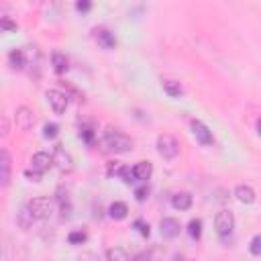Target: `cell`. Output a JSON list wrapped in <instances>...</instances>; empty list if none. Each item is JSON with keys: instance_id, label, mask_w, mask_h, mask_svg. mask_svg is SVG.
Instances as JSON below:
<instances>
[{"instance_id": "9", "label": "cell", "mask_w": 261, "mask_h": 261, "mask_svg": "<svg viewBox=\"0 0 261 261\" xmlns=\"http://www.w3.org/2000/svg\"><path fill=\"white\" fill-rule=\"evenodd\" d=\"M159 230H161V237H165V239H175V237L179 234V230H181V224H179L177 218L165 216V218H161V222H159Z\"/></svg>"}, {"instance_id": "2", "label": "cell", "mask_w": 261, "mask_h": 261, "mask_svg": "<svg viewBox=\"0 0 261 261\" xmlns=\"http://www.w3.org/2000/svg\"><path fill=\"white\" fill-rule=\"evenodd\" d=\"M27 206H29V210L33 212V216L37 220H47L53 214V200L47 198V196H37Z\"/></svg>"}, {"instance_id": "36", "label": "cell", "mask_w": 261, "mask_h": 261, "mask_svg": "<svg viewBox=\"0 0 261 261\" xmlns=\"http://www.w3.org/2000/svg\"><path fill=\"white\" fill-rule=\"evenodd\" d=\"M80 261H100V259H98V255H96V253H86Z\"/></svg>"}, {"instance_id": "12", "label": "cell", "mask_w": 261, "mask_h": 261, "mask_svg": "<svg viewBox=\"0 0 261 261\" xmlns=\"http://www.w3.org/2000/svg\"><path fill=\"white\" fill-rule=\"evenodd\" d=\"M234 196H237V200H239L241 204H253L255 198H257L255 190H253L251 186H245V184H239V186L234 188Z\"/></svg>"}, {"instance_id": "10", "label": "cell", "mask_w": 261, "mask_h": 261, "mask_svg": "<svg viewBox=\"0 0 261 261\" xmlns=\"http://www.w3.org/2000/svg\"><path fill=\"white\" fill-rule=\"evenodd\" d=\"M51 165H53V155H49V153H45V151L35 153L33 159H31V169H35V171H39V173H45Z\"/></svg>"}, {"instance_id": "31", "label": "cell", "mask_w": 261, "mask_h": 261, "mask_svg": "<svg viewBox=\"0 0 261 261\" xmlns=\"http://www.w3.org/2000/svg\"><path fill=\"white\" fill-rule=\"evenodd\" d=\"M80 135L84 137V141H86L88 145H92V143H94V130H92V128H88V126H86V128H82V130H80Z\"/></svg>"}, {"instance_id": "28", "label": "cell", "mask_w": 261, "mask_h": 261, "mask_svg": "<svg viewBox=\"0 0 261 261\" xmlns=\"http://www.w3.org/2000/svg\"><path fill=\"white\" fill-rule=\"evenodd\" d=\"M133 226H135V228H137V230L141 232V237H145V239H147V237L151 234V226H149V224H147L145 220H141V218H137V220L133 222Z\"/></svg>"}, {"instance_id": "27", "label": "cell", "mask_w": 261, "mask_h": 261, "mask_svg": "<svg viewBox=\"0 0 261 261\" xmlns=\"http://www.w3.org/2000/svg\"><path fill=\"white\" fill-rule=\"evenodd\" d=\"M55 200L59 202V206L69 202V192H67V188H65V186H59V188L55 190Z\"/></svg>"}, {"instance_id": "30", "label": "cell", "mask_w": 261, "mask_h": 261, "mask_svg": "<svg viewBox=\"0 0 261 261\" xmlns=\"http://www.w3.org/2000/svg\"><path fill=\"white\" fill-rule=\"evenodd\" d=\"M0 27H2L4 31H16V22L10 20L8 16H2V18H0Z\"/></svg>"}, {"instance_id": "15", "label": "cell", "mask_w": 261, "mask_h": 261, "mask_svg": "<svg viewBox=\"0 0 261 261\" xmlns=\"http://www.w3.org/2000/svg\"><path fill=\"white\" fill-rule=\"evenodd\" d=\"M171 204L175 210H190L192 208V194L188 192H177L173 198H171Z\"/></svg>"}, {"instance_id": "17", "label": "cell", "mask_w": 261, "mask_h": 261, "mask_svg": "<svg viewBox=\"0 0 261 261\" xmlns=\"http://www.w3.org/2000/svg\"><path fill=\"white\" fill-rule=\"evenodd\" d=\"M126 214H128V208H126L124 202H112V204L108 206V216H110L112 220H124Z\"/></svg>"}, {"instance_id": "26", "label": "cell", "mask_w": 261, "mask_h": 261, "mask_svg": "<svg viewBox=\"0 0 261 261\" xmlns=\"http://www.w3.org/2000/svg\"><path fill=\"white\" fill-rule=\"evenodd\" d=\"M59 135V126L55 124V122H47L45 126H43V137L45 139H55Z\"/></svg>"}, {"instance_id": "23", "label": "cell", "mask_w": 261, "mask_h": 261, "mask_svg": "<svg viewBox=\"0 0 261 261\" xmlns=\"http://www.w3.org/2000/svg\"><path fill=\"white\" fill-rule=\"evenodd\" d=\"M116 175H118L124 184H133V181H135L133 167H128V165H120V167H118V171H116Z\"/></svg>"}, {"instance_id": "19", "label": "cell", "mask_w": 261, "mask_h": 261, "mask_svg": "<svg viewBox=\"0 0 261 261\" xmlns=\"http://www.w3.org/2000/svg\"><path fill=\"white\" fill-rule=\"evenodd\" d=\"M96 39H98V43H100L102 49H114V47H116V37H114V33H110V31H100V33L96 35Z\"/></svg>"}, {"instance_id": "18", "label": "cell", "mask_w": 261, "mask_h": 261, "mask_svg": "<svg viewBox=\"0 0 261 261\" xmlns=\"http://www.w3.org/2000/svg\"><path fill=\"white\" fill-rule=\"evenodd\" d=\"M8 63H10V67L12 69H24V65H27V59H24V53H22V49H12L10 53H8Z\"/></svg>"}, {"instance_id": "7", "label": "cell", "mask_w": 261, "mask_h": 261, "mask_svg": "<svg viewBox=\"0 0 261 261\" xmlns=\"http://www.w3.org/2000/svg\"><path fill=\"white\" fill-rule=\"evenodd\" d=\"M45 96H47V102H49V106L53 108L55 114H63L65 112V108H67V96L63 92H59V90H47Z\"/></svg>"}, {"instance_id": "11", "label": "cell", "mask_w": 261, "mask_h": 261, "mask_svg": "<svg viewBox=\"0 0 261 261\" xmlns=\"http://www.w3.org/2000/svg\"><path fill=\"white\" fill-rule=\"evenodd\" d=\"M0 181L4 188L10 184V155L6 149L0 151Z\"/></svg>"}, {"instance_id": "13", "label": "cell", "mask_w": 261, "mask_h": 261, "mask_svg": "<svg viewBox=\"0 0 261 261\" xmlns=\"http://www.w3.org/2000/svg\"><path fill=\"white\" fill-rule=\"evenodd\" d=\"M133 173H135V179H139V181H147V179L151 177V173H153V165H151V161H139V163L133 167Z\"/></svg>"}, {"instance_id": "4", "label": "cell", "mask_w": 261, "mask_h": 261, "mask_svg": "<svg viewBox=\"0 0 261 261\" xmlns=\"http://www.w3.org/2000/svg\"><path fill=\"white\" fill-rule=\"evenodd\" d=\"M214 228H216L218 237H222V239L228 237L232 232V228H234V216H232V212L230 210H220L216 214V218H214Z\"/></svg>"}, {"instance_id": "37", "label": "cell", "mask_w": 261, "mask_h": 261, "mask_svg": "<svg viewBox=\"0 0 261 261\" xmlns=\"http://www.w3.org/2000/svg\"><path fill=\"white\" fill-rule=\"evenodd\" d=\"M130 261H149V255H147V253H139V255L133 257Z\"/></svg>"}, {"instance_id": "22", "label": "cell", "mask_w": 261, "mask_h": 261, "mask_svg": "<svg viewBox=\"0 0 261 261\" xmlns=\"http://www.w3.org/2000/svg\"><path fill=\"white\" fill-rule=\"evenodd\" d=\"M188 234L192 237V239H200L202 237V220L200 218H192L190 222H188Z\"/></svg>"}, {"instance_id": "1", "label": "cell", "mask_w": 261, "mask_h": 261, "mask_svg": "<svg viewBox=\"0 0 261 261\" xmlns=\"http://www.w3.org/2000/svg\"><path fill=\"white\" fill-rule=\"evenodd\" d=\"M102 143H104V147H106L110 153H114V155L130 153L133 147H135L133 139H130L128 135H124L122 130H118V128H108V130L104 133Z\"/></svg>"}, {"instance_id": "25", "label": "cell", "mask_w": 261, "mask_h": 261, "mask_svg": "<svg viewBox=\"0 0 261 261\" xmlns=\"http://www.w3.org/2000/svg\"><path fill=\"white\" fill-rule=\"evenodd\" d=\"M249 253L255 257H261V234H255L249 243Z\"/></svg>"}, {"instance_id": "8", "label": "cell", "mask_w": 261, "mask_h": 261, "mask_svg": "<svg viewBox=\"0 0 261 261\" xmlns=\"http://www.w3.org/2000/svg\"><path fill=\"white\" fill-rule=\"evenodd\" d=\"M14 120H16V126L20 130H29L35 124V114H33V110L29 106H18L16 114H14Z\"/></svg>"}, {"instance_id": "34", "label": "cell", "mask_w": 261, "mask_h": 261, "mask_svg": "<svg viewBox=\"0 0 261 261\" xmlns=\"http://www.w3.org/2000/svg\"><path fill=\"white\" fill-rule=\"evenodd\" d=\"M92 8V2H75V10L80 12H88Z\"/></svg>"}, {"instance_id": "6", "label": "cell", "mask_w": 261, "mask_h": 261, "mask_svg": "<svg viewBox=\"0 0 261 261\" xmlns=\"http://www.w3.org/2000/svg\"><path fill=\"white\" fill-rule=\"evenodd\" d=\"M190 128H192V135H194V139L200 143V145H204V147H210V145H214V137H212V130L202 122V120H192L190 122Z\"/></svg>"}, {"instance_id": "33", "label": "cell", "mask_w": 261, "mask_h": 261, "mask_svg": "<svg viewBox=\"0 0 261 261\" xmlns=\"http://www.w3.org/2000/svg\"><path fill=\"white\" fill-rule=\"evenodd\" d=\"M24 175H27L29 179H33V181H41V177H43V173H39V171H35V169H27Z\"/></svg>"}, {"instance_id": "38", "label": "cell", "mask_w": 261, "mask_h": 261, "mask_svg": "<svg viewBox=\"0 0 261 261\" xmlns=\"http://www.w3.org/2000/svg\"><path fill=\"white\" fill-rule=\"evenodd\" d=\"M257 133H259V137H261V118L257 120Z\"/></svg>"}, {"instance_id": "3", "label": "cell", "mask_w": 261, "mask_h": 261, "mask_svg": "<svg viewBox=\"0 0 261 261\" xmlns=\"http://www.w3.org/2000/svg\"><path fill=\"white\" fill-rule=\"evenodd\" d=\"M157 153H159L163 159H167V161L175 159L177 153H179V143H177V139L171 137V135H159V137H157Z\"/></svg>"}, {"instance_id": "24", "label": "cell", "mask_w": 261, "mask_h": 261, "mask_svg": "<svg viewBox=\"0 0 261 261\" xmlns=\"http://www.w3.org/2000/svg\"><path fill=\"white\" fill-rule=\"evenodd\" d=\"M86 239H88L86 230H71V232L67 234L69 245H82V243H86Z\"/></svg>"}, {"instance_id": "20", "label": "cell", "mask_w": 261, "mask_h": 261, "mask_svg": "<svg viewBox=\"0 0 261 261\" xmlns=\"http://www.w3.org/2000/svg\"><path fill=\"white\" fill-rule=\"evenodd\" d=\"M163 92H165L167 96H171V98H179V96L184 94V88H181V84L175 82V80H163Z\"/></svg>"}, {"instance_id": "35", "label": "cell", "mask_w": 261, "mask_h": 261, "mask_svg": "<svg viewBox=\"0 0 261 261\" xmlns=\"http://www.w3.org/2000/svg\"><path fill=\"white\" fill-rule=\"evenodd\" d=\"M8 133H10V126H8V118H6V116H2V137H8Z\"/></svg>"}, {"instance_id": "21", "label": "cell", "mask_w": 261, "mask_h": 261, "mask_svg": "<svg viewBox=\"0 0 261 261\" xmlns=\"http://www.w3.org/2000/svg\"><path fill=\"white\" fill-rule=\"evenodd\" d=\"M106 261H130V259H128V255H126L124 249H120V247H110V249L106 251Z\"/></svg>"}, {"instance_id": "5", "label": "cell", "mask_w": 261, "mask_h": 261, "mask_svg": "<svg viewBox=\"0 0 261 261\" xmlns=\"http://www.w3.org/2000/svg\"><path fill=\"white\" fill-rule=\"evenodd\" d=\"M53 165H55L61 173L73 171V157L63 149V145H57V147L53 149Z\"/></svg>"}, {"instance_id": "29", "label": "cell", "mask_w": 261, "mask_h": 261, "mask_svg": "<svg viewBox=\"0 0 261 261\" xmlns=\"http://www.w3.org/2000/svg\"><path fill=\"white\" fill-rule=\"evenodd\" d=\"M147 196H149V186H147V184H143L141 188L135 190V200H137V202H145Z\"/></svg>"}, {"instance_id": "14", "label": "cell", "mask_w": 261, "mask_h": 261, "mask_svg": "<svg viewBox=\"0 0 261 261\" xmlns=\"http://www.w3.org/2000/svg\"><path fill=\"white\" fill-rule=\"evenodd\" d=\"M37 218L33 216V212L29 210V206H24V208H20L18 210V214H16V224L22 228V230H29L31 226H33V222H35Z\"/></svg>"}, {"instance_id": "32", "label": "cell", "mask_w": 261, "mask_h": 261, "mask_svg": "<svg viewBox=\"0 0 261 261\" xmlns=\"http://www.w3.org/2000/svg\"><path fill=\"white\" fill-rule=\"evenodd\" d=\"M59 216H61V220H67L71 216V204L69 202L67 204H61V214Z\"/></svg>"}, {"instance_id": "16", "label": "cell", "mask_w": 261, "mask_h": 261, "mask_svg": "<svg viewBox=\"0 0 261 261\" xmlns=\"http://www.w3.org/2000/svg\"><path fill=\"white\" fill-rule=\"evenodd\" d=\"M51 63H53V71H55L57 75H61V73H65V71L69 69L67 57H65L63 53H59V51H55V53L51 55Z\"/></svg>"}]
</instances>
